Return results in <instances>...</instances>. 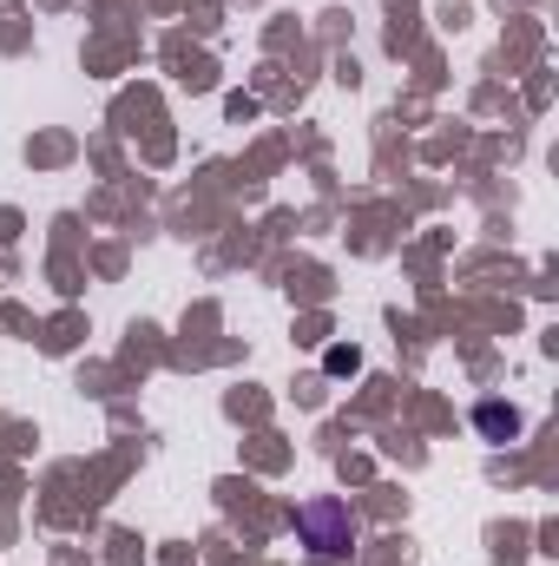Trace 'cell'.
Returning <instances> with one entry per match:
<instances>
[{"label": "cell", "instance_id": "1", "mask_svg": "<svg viewBox=\"0 0 559 566\" xmlns=\"http://www.w3.org/2000/svg\"><path fill=\"white\" fill-rule=\"evenodd\" d=\"M296 534H303L316 554H349L356 521H349V507H342V501H309V507H296Z\"/></svg>", "mask_w": 559, "mask_h": 566}]
</instances>
